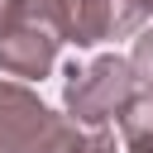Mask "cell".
<instances>
[{
    "instance_id": "cell-3",
    "label": "cell",
    "mask_w": 153,
    "mask_h": 153,
    "mask_svg": "<svg viewBox=\"0 0 153 153\" xmlns=\"http://www.w3.org/2000/svg\"><path fill=\"white\" fill-rule=\"evenodd\" d=\"M143 19H148L143 0H76L67 43L91 48V43H105V38H129V33H139Z\"/></svg>"
},
{
    "instance_id": "cell-6",
    "label": "cell",
    "mask_w": 153,
    "mask_h": 153,
    "mask_svg": "<svg viewBox=\"0 0 153 153\" xmlns=\"http://www.w3.org/2000/svg\"><path fill=\"white\" fill-rule=\"evenodd\" d=\"M14 19L19 24H38V29H53L62 43L72 33V14H76V0H10Z\"/></svg>"
},
{
    "instance_id": "cell-8",
    "label": "cell",
    "mask_w": 153,
    "mask_h": 153,
    "mask_svg": "<svg viewBox=\"0 0 153 153\" xmlns=\"http://www.w3.org/2000/svg\"><path fill=\"white\" fill-rule=\"evenodd\" d=\"M76 153H120V148H115V134L110 129H86V139H81Z\"/></svg>"
},
{
    "instance_id": "cell-9",
    "label": "cell",
    "mask_w": 153,
    "mask_h": 153,
    "mask_svg": "<svg viewBox=\"0 0 153 153\" xmlns=\"http://www.w3.org/2000/svg\"><path fill=\"white\" fill-rule=\"evenodd\" d=\"M10 24H14V10H10V0H0V38H5Z\"/></svg>"
},
{
    "instance_id": "cell-10",
    "label": "cell",
    "mask_w": 153,
    "mask_h": 153,
    "mask_svg": "<svg viewBox=\"0 0 153 153\" xmlns=\"http://www.w3.org/2000/svg\"><path fill=\"white\" fill-rule=\"evenodd\" d=\"M143 10H148V14H153V0H143Z\"/></svg>"
},
{
    "instance_id": "cell-5",
    "label": "cell",
    "mask_w": 153,
    "mask_h": 153,
    "mask_svg": "<svg viewBox=\"0 0 153 153\" xmlns=\"http://www.w3.org/2000/svg\"><path fill=\"white\" fill-rule=\"evenodd\" d=\"M120 143L124 153H153V91H134V100L120 110Z\"/></svg>"
},
{
    "instance_id": "cell-1",
    "label": "cell",
    "mask_w": 153,
    "mask_h": 153,
    "mask_svg": "<svg viewBox=\"0 0 153 153\" xmlns=\"http://www.w3.org/2000/svg\"><path fill=\"white\" fill-rule=\"evenodd\" d=\"M86 129L57 115L24 81L0 76V153H76Z\"/></svg>"
},
{
    "instance_id": "cell-4",
    "label": "cell",
    "mask_w": 153,
    "mask_h": 153,
    "mask_svg": "<svg viewBox=\"0 0 153 153\" xmlns=\"http://www.w3.org/2000/svg\"><path fill=\"white\" fill-rule=\"evenodd\" d=\"M57 33L53 29H38V24H10L5 38H0V72L5 76H19V81H43L57 62Z\"/></svg>"
},
{
    "instance_id": "cell-7",
    "label": "cell",
    "mask_w": 153,
    "mask_h": 153,
    "mask_svg": "<svg viewBox=\"0 0 153 153\" xmlns=\"http://www.w3.org/2000/svg\"><path fill=\"white\" fill-rule=\"evenodd\" d=\"M129 67H134V76L153 91V29H143L139 38H134V53H129Z\"/></svg>"
},
{
    "instance_id": "cell-2",
    "label": "cell",
    "mask_w": 153,
    "mask_h": 153,
    "mask_svg": "<svg viewBox=\"0 0 153 153\" xmlns=\"http://www.w3.org/2000/svg\"><path fill=\"white\" fill-rule=\"evenodd\" d=\"M62 76H67L62 81V105L81 129H105L110 120H120V110L139 91V76H134L129 57H120V53H100L86 67L72 62Z\"/></svg>"
}]
</instances>
